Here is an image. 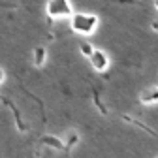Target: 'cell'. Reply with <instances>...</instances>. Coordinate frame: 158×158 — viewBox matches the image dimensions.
Returning <instances> with one entry per match:
<instances>
[{"label": "cell", "instance_id": "cell-1", "mask_svg": "<svg viewBox=\"0 0 158 158\" xmlns=\"http://www.w3.org/2000/svg\"><path fill=\"white\" fill-rule=\"evenodd\" d=\"M100 19L96 13H73L70 17V27L73 32L81 34V36H89L96 30Z\"/></svg>", "mask_w": 158, "mask_h": 158}, {"label": "cell", "instance_id": "cell-2", "mask_svg": "<svg viewBox=\"0 0 158 158\" xmlns=\"http://www.w3.org/2000/svg\"><path fill=\"white\" fill-rule=\"evenodd\" d=\"M45 15H47L49 21L72 17L73 15V8L70 4V0H47L45 2Z\"/></svg>", "mask_w": 158, "mask_h": 158}, {"label": "cell", "instance_id": "cell-3", "mask_svg": "<svg viewBox=\"0 0 158 158\" xmlns=\"http://www.w3.org/2000/svg\"><path fill=\"white\" fill-rule=\"evenodd\" d=\"M89 60H90V64H92V68L96 72H106L109 68V56L102 49H94L92 55L89 56Z\"/></svg>", "mask_w": 158, "mask_h": 158}, {"label": "cell", "instance_id": "cell-4", "mask_svg": "<svg viewBox=\"0 0 158 158\" xmlns=\"http://www.w3.org/2000/svg\"><path fill=\"white\" fill-rule=\"evenodd\" d=\"M139 102L143 106H154L158 104V87H151L139 94Z\"/></svg>", "mask_w": 158, "mask_h": 158}, {"label": "cell", "instance_id": "cell-5", "mask_svg": "<svg viewBox=\"0 0 158 158\" xmlns=\"http://www.w3.org/2000/svg\"><path fill=\"white\" fill-rule=\"evenodd\" d=\"M32 60H34V66L36 68H42L45 64V60H47V49H45V45L34 47V51H32Z\"/></svg>", "mask_w": 158, "mask_h": 158}, {"label": "cell", "instance_id": "cell-6", "mask_svg": "<svg viewBox=\"0 0 158 158\" xmlns=\"http://www.w3.org/2000/svg\"><path fill=\"white\" fill-rule=\"evenodd\" d=\"M42 143L47 145V147H51V149H55V151H62V149H64V143L58 139V137H53V135L42 137Z\"/></svg>", "mask_w": 158, "mask_h": 158}, {"label": "cell", "instance_id": "cell-7", "mask_svg": "<svg viewBox=\"0 0 158 158\" xmlns=\"http://www.w3.org/2000/svg\"><path fill=\"white\" fill-rule=\"evenodd\" d=\"M77 143H79V134H77V132H70V134H68V141H66L64 149H72V147L77 145Z\"/></svg>", "mask_w": 158, "mask_h": 158}, {"label": "cell", "instance_id": "cell-8", "mask_svg": "<svg viewBox=\"0 0 158 158\" xmlns=\"http://www.w3.org/2000/svg\"><path fill=\"white\" fill-rule=\"evenodd\" d=\"M79 51H81V55L83 56H90L92 55V51H94V47L90 45V44H87V42H81V44H79Z\"/></svg>", "mask_w": 158, "mask_h": 158}, {"label": "cell", "instance_id": "cell-9", "mask_svg": "<svg viewBox=\"0 0 158 158\" xmlns=\"http://www.w3.org/2000/svg\"><path fill=\"white\" fill-rule=\"evenodd\" d=\"M94 100H96V104H98V109H100V111H102L104 115H107V109H106V107L102 106V102H100V100H98V94H94Z\"/></svg>", "mask_w": 158, "mask_h": 158}, {"label": "cell", "instance_id": "cell-10", "mask_svg": "<svg viewBox=\"0 0 158 158\" xmlns=\"http://www.w3.org/2000/svg\"><path fill=\"white\" fill-rule=\"evenodd\" d=\"M4 79H6V73H4L2 68H0V83H4Z\"/></svg>", "mask_w": 158, "mask_h": 158}, {"label": "cell", "instance_id": "cell-11", "mask_svg": "<svg viewBox=\"0 0 158 158\" xmlns=\"http://www.w3.org/2000/svg\"><path fill=\"white\" fill-rule=\"evenodd\" d=\"M152 28H154V32H158V21H152Z\"/></svg>", "mask_w": 158, "mask_h": 158}, {"label": "cell", "instance_id": "cell-12", "mask_svg": "<svg viewBox=\"0 0 158 158\" xmlns=\"http://www.w3.org/2000/svg\"><path fill=\"white\" fill-rule=\"evenodd\" d=\"M154 8H156V10H158V0H154Z\"/></svg>", "mask_w": 158, "mask_h": 158}]
</instances>
